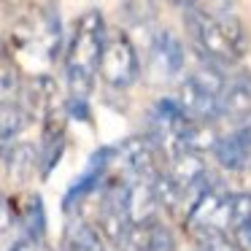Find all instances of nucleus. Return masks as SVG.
I'll return each mask as SVG.
<instances>
[{
	"instance_id": "11",
	"label": "nucleus",
	"mask_w": 251,
	"mask_h": 251,
	"mask_svg": "<svg viewBox=\"0 0 251 251\" xmlns=\"http://www.w3.org/2000/svg\"><path fill=\"white\" fill-rule=\"evenodd\" d=\"M151 60L165 76H176L178 71H184V46L170 30H159L151 38Z\"/></svg>"
},
{
	"instance_id": "6",
	"label": "nucleus",
	"mask_w": 251,
	"mask_h": 251,
	"mask_svg": "<svg viewBox=\"0 0 251 251\" xmlns=\"http://www.w3.org/2000/svg\"><path fill=\"white\" fill-rule=\"evenodd\" d=\"M216 119L227 122L229 127H240L251 122V76L224 78V87L216 98Z\"/></svg>"
},
{
	"instance_id": "13",
	"label": "nucleus",
	"mask_w": 251,
	"mask_h": 251,
	"mask_svg": "<svg viewBox=\"0 0 251 251\" xmlns=\"http://www.w3.org/2000/svg\"><path fill=\"white\" fill-rule=\"evenodd\" d=\"M22 227H25V235H30V238H44L46 219H44V208H41L38 197L27 200V208L22 211Z\"/></svg>"
},
{
	"instance_id": "1",
	"label": "nucleus",
	"mask_w": 251,
	"mask_h": 251,
	"mask_svg": "<svg viewBox=\"0 0 251 251\" xmlns=\"http://www.w3.org/2000/svg\"><path fill=\"white\" fill-rule=\"evenodd\" d=\"M105 41V19L100 11H84L73 25V35L65 49V78L71 92V111L84 108L98 78V62Z\"/></svg>"
},
{
	"instance_id": "5",
	"label": "nucleus",
	"mask_w": 251,
	"mask_h": 251,
	"mask_svg": "<svg viewBox=\"0 0 251 251\" xmlns=\"http://www.w3.org/2000/svg\"><path fill=\"white\" fill-rule=\"evenodd\" d=\"M111 165L119 168V178L135 181V178H157V149L149 138H127L125 143L114 146Z\"/></svg>"
},
{
	"instance_id": "20",
	"label": "nucleus",
	"mask_w": 251,
	"mask_h": 251,
	"mask_svg": "<svg viewBox=\"0 0 251 251\" xmlns=\"http://www.w3.org/2000/svg\"><path fill=\"white\" fill-rule=\"evenodd\" d=\"M176 8H181V11H186V8H195L197 6V0H170Z\"/></svg>"
},
{
	"instance_id": "7",
	"label": "nucleus",
	"mask_w": 251,
	"mask_h": 251,
	"mask_svg": "<svg viewBox=\"0 0 251 251\" xmlns=\"http://www.w3.org/2000/svg\"><path fill=\"white\" fill-rule=\"evenodd\" d=\"M213 154H216V162L229 173H238L240 168H246L251 162V122L235 127L229 135L216 138Z\"/></svg>"
},
{
	"instance_id": "15",
	"label": "nucleus",
	"mask_w": 251,
	"mask_h": 251,
	"mask_svg": "<svg viewBox=\"0 0 251 251\" xmlns=\"http://www.w3.org/2000/svg\"><path fill=\"white\" fill-rule=\"evenodd\" d=\"M17 222V211H14V202L8 200L3 192H0V235H6L8 229Z\"/></svg>"
},
{
	"instance_id": "2",
	"label": "nucleus",
	"mask_w": 251,
	"mask_h": 251,
	"mask_svg": "<svg viewBox=\"0 0 251 251\" xmlns=\"http://www.w3.org/2000/svg\"><path fill=\"white\" fill-rule=\"evenodd\" d=\"M184 22L192 35V44L216 65H232L246 54V30L235 14L211 17L195 6L184 11Z\"/></svg>"
},
{
	"instance_id": "12",
	"label": "nucleus",
	"mask_w": 251,
	"mask_h": 251,
	"mask_svg": "<svg viewBox=\"0 0 251 251\" xmlns=\"http://www.w3.org/2000/svg\"><path fill=\"white\" fill-rule=\"evenodd\" d=\"M60 251H105V238L95 224L76 219V222L68 224Z\"/></svg>"
},
{
	"instance_id": "19",
	"label": "nucleus",
	"mask_w": 251,
	"mask_h": 251,
	"mask_svg": "<svg viewBox=\"0 0 251 251\" xmlns=\"http://www.w3.org/2000/svg\"><path fill=\"white\" fill-rule=\"evenodd\" d=\"M235 176H238L240 184H243V192H249V195H251V162L246 165V168H240Z\"/></svg>"
},
{
	"instance_id": "18",
	"label": "nucleus",
	"mask_w": 251,
	"mask_h": 251,
	"mask_svg": "<svg viewBox=\"0 0 251 251\" xmlns=\"http://www.w3.org/2000/svg\"><path fill=\"white\" fill-rule=\"evenodd\" d=\"M235 232H238V240L243 243V249H249V251H251V222H246L243 227H238Z\"/></svg>"
},
{
	"instance_id": "14",
	"label": "nucleus",
	"mask_w": 251,
	"mask_h": 251,
	"mask_svg": "<svg viewBox=\"0 0 251 251\" xmlns=\"http://www.w3.org/2000/svg\"><path fill=\"white\" fill-rule=\"evenodd\" d=\"M195 238H197V251H240L238 243H232L227 232L202 229V232H195Z\"/></svg>"
},
{
	"instance_id": "4",
	"label": "nucleus",
	"mask_w": 251,
	"mask_h": 251,
	"mask_svg": "<svg viewBox=\"0 0 251 251\" xmlns=\"http://www.w3.org/2000/svg\"><path fill=\"white\" fill-rule=\"evenodd\" d=\"M98 73L114 89H127L138 81V76H141V60H138V51L132 46V41L125 33H111V35L105 33Z\"/></svg>"
},
{
	"instance_id": "17",
	"label": "nucleus",
	"mask_w": 251,
	"mask_h": 251,
	"mask_svg": "<svg viewBox=\"0 0 251 251\" xmlns=\"http://www.w3.org/2000/svg\"><path fill=\"white\" fill-rule=\"evenodd\" d=\"M8 251H51V246L46 243L44 238H30V235H22V238H19Z\"/></svg>"
},
{
	"instance_id": "8",
	"label": "nucleus",
	"mask_w": 251,
	"mask_h": 251,
	"mask_svg": "<svg viewBox=\"0 0 251 251\" xmlns=\"http://www.w3.org/2000/svg\"><path fill=\"white\" fill-rule=\"evenodd\" d=\"M216 92L205 89L202 84H197L195 78L186 76L184 84L178 89V100L176 103L186 111V116L195 122H213L216 119Z\"/></svg>"
},
{
	"instance_id": "3",
	"label": "nucleus",
	"mask_w": 251,
	"mask_h": 251,
	"mask_svg": "<svg viewBox=\"0 0 251 251\" xmlns=\"http://www.w3.org/2000/svg\"><path fill=\"white\" fill-rule=\"evenodd\" d=\"M192 127L195 119L186 116V111L181 108L176 100H159L151 108L149 116V141L154 143L157 151H162L165 157H173V154L189 149V138H192Z\"/></svg>"
},
{
	"instance_id": "10",
	"label": "nucleus",
	"mask_w": 251,
	"mask_h": 251,
	"mask_svg": "<svg viewBox=\"0 0 251 251\" xmlns=\"http://www.w3.org/2000/svg\"><path fill=\"white\" fill-rule=\"evenodd\" d=\"M111 157H114V146H105V149H100V151L92 154V159H89L84 176L71 186V192L65 195V208H71L76 200L87 197L92 189H98V186L103 184L105 173H108V168H111Z\"/></svg>"
},
{
	"instance_id": "9",
	"label": "nucleus",
	"mask_w": 251,
	"mask_h": 251,
	"mask_svg": "<svg viewBox=\"0 0 251 251\" xmlns=\"http://www.w3.org/2000/svg\"><path fill=\"white\" fill-rule=\"evenodd\" d=\"M27 122H30V116L19 100H14V103H0V159L25 141Z\"/></svg>"
},
{
	"instance_id": "16",
	"label": "nucleus",
	"mask_w": 251,
	"mask_h": 251,
	"mask_svg": "<svg viewBox=\"0 0 251 251\" xmlns=\"http://www.w3.org/2000/svg\"><path fill=\"white\" fill-rule=\"evenodd\" d=\"M197 8H202L211 17H227L232 11V0H197Z\"/></svg>"
}]
</instances>
